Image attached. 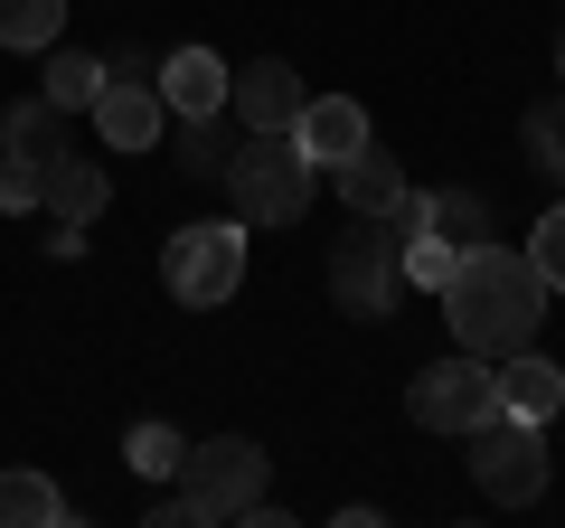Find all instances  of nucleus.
<instances>
[{"instance_id":"obj_1","label":"nucleus","mask_w":565,"mask_h":528,"mask_svg":"<svg viewBox=\"0 0 565 528\" xmlns=\"http://www.w3.org/2000/svg\"><path fill=\"white\" fill-rule=\"evenodd\" d=\"M444 321L471 359H509V349H537L546 321V274L519 255V245H462L444 274Z\"/></svg>"},{"instance_id":"obj_2","label":"nucleus","mask_w":565,"mask_h":528,"mask_svg":"<svg viewBox=\"0 0 565 528\" xmlns=\"http://www.w3.org/2000/svg\"><path fill=\"white\" fill-rule=\"evenodd\" d=\"M217 189L236 199L245 226H292V218L311 208V161L292 151V133H245Z\"/></svg>"},{"instance_id":"obj_3","label":"nucleus","mask_w":565,"mask_h":528,"mask_svg":"<svg viewBox=\"0 0 565 528\" xmlns=\"http://www.w3.org/2000/svg\"><path fill=\"white\" fill-rule=\"evenodd\" d=\"M161 284H170V303H189V311L236 303V293H245V218L180 226V236L161 245Z\"/></svg>"},{"instance_id":"obj_4","label":"nucleus","mask_w":565,"mask_h":528,"mask_svg":"<svg viewBox=\"0 0 565 528\" xmlns=\"http://www.w3.org/2000/svg\"><path fill=\"white\" fill-rule=\"evenodd\" d=\"M255 500H264V444H255V434L189 444V463H180V519L217 528V519H245Z\"/></svg>"},{"instance_id":"obj_5","label":"nucleus","mask_w":565,"mask_h":528,"mask_svg":"<svg viewBox=\"0 0 565 528\" xmlns=\"http://www.w3.org/2000/svg\"><path fill=\"white\" fill-rule=\"evenodd\" d=\"M396 236H386V218H349L340 236H330V303L349 311V321H386L396 311Z\"/></svg>"},{"instance_id":"obj_6","label":"nucleus","mask_w":565,"mask_h":528,"mask_svg":"<svg viewBox=\"0 0 565 528\" xmlns=\"http://www.w3.org/2000/svg\"><path fill=\"white\" fill-rule=\"evenodd\" d=\"M405 415H415L424 434H471L500 415V378H490V359H471V349H452V359L415 368V387H405Z\"/></svg>"},{"instance_id":"obj_7","label":"nucleus","mask_w":565,"mask_h":528,"mask_svg":"<svg viewBox=\"0 0 565 528\" xmlns=\"http://www.w3.org/2000/svg\"><path fill=\"white\" fill-rule=\"evenodd\" d=\"M462 444H471V482H481V500H500V509L546 500V425L490 415V425H471Z\"/></svg>"},{"instance_id":"obj_8","label":"nucleus","mask_w":565,"mask_h":528,"mask_svg":"<svg viewBox=\"0 0 565 528\" xmlns=\"http://www.w3.org/2000/svg\"><path fill=\"white\" fill-rule=\"evenodd\" d=\"M85 114H95V133L114 151H151V142H161V123H170V104H161L151 76H104V95L85 104Z\"/></svg>"},{"instance_id":"obj_9","label":"nucleus","mask_w":565,"mask_h":528,"mask_svg":"<svg viewBox=\"0 0 565 528\" xmlns=\"http://www.w3.org/2000/svg\"><path fill=\"white\" fill-rule=\"evenodd\" d=\"M226 114L245 123V133H292V114H302V76L282 57H255L245 76H226Z\"/></svg>"},{"instance_id":"obj_10","label":"nucleus","mask_w":565,"mask_h":528,"mask_svg":"<svg viewBox=\"0 0 565 528\" xmlns=\"http://www.w3.org/2000/svg\"><path fill=\"white\" fill-rule=\"evenodd\" d=\"M292 151H302L311 170H340L349 151H367V114L349 95H302V114H292Z\"/></svg>"},{"instance_id":"obj_11","label":"nucleus","mask_w":565,"mask_h":528,"mask_svg":"<svg viewBox=\"0 0 565 528\" xmlns=\"http://www.w3.org/2000/svg\"><path fill=\"white\" fill-rule=\"evenodd\" d=\"M490 378H500V415H519V425H546V415L565 406V368L537 359V349H509V359H490Z\"/></svg>"},{"instance_id":"obj_12","label":"nucleus","mask_w":565,"mask_h":528,"mask_svg":"<svg viewBox=\"0 0 565 528\" xmlns=\"http://www.w3.org/2000/svg\"><path fill=\"white\" fill-rule=\"evenodd\" d=\"M39 208H47L57 226H95L104 208H114V180H104V161L57 151V161H47V180H39Z\"/></svg>"},{"instance_id":"obj_13","label":"nucleus","mask_w":565,"mask_h":528,"mask_svg":"<svg viewBox=\"0 0 565 528\" xmlns=\"http://www.w3.org/2000/svg\"><path fill=\"white\" fill-rule=\"evenodd\" d=\"M151 85H161L170 114H226V57H217V47H180V57H161Z\"/></svg>"},{"instance_id":"obj_14","label":"nucleus","mask_w":565,"mask_h":528,"mask_svg":"<svg viewBox=\"0 0 565 528\" xmlns=\"http://www.w3.org/2000/svg\"><path fill=\"white\" fill-rule=\"evenodd\" d=\"M57 151H66V114H57L47 95H29V104L0 114V161H20V170H39V180H47Z\"/></svg>"},{"instance_id":"obj_15","label":"nucleus","mask_w":565,"mask_h":528,"mask_svg":"<svg viewBox=\"0 0 565 528\" xmlns=\"http://www.w3.org/2000/svg\"><path fill=\"white\" fill-rule=\"evenodd\" d=\"M340 199H349V218H386V208L405 199V161H386L377 142L349 151V161H340Z\"/></svg>"},{"instance_id":"obj_16","label":"nucleus","mask_w":565,"mask_h":528,"mask_svg":"<svg viewBox=\"0 0 565 528\" xmlns=\"http://www.w3.org/2000/svg\"><path fill=\"white\" fill-rule=\"evenodd\" d=\"M236 142H245V123H226V114H180V151H170V161H180L189 180H226Z\"/></svg>"},{"instance_id":"obj_17","label":"nucleus","mask_w":565,"mask_h":528,"mask_svg":"<svg viewBox=\"0 0 565 528\" xmlns=\"http://www.w3.org/2000/svg\"><path fill=\"white\" fill-rule=\"evenodd\" d=\"M57 519H66V490L47 472H29V463L0 472V528H57Z\"/></svg>"},{"instance_id":"obj_18","label":"nucleus","mask_w":565,"mask_h":528,"mask_svg":"<svg viewBox=\"0 0 565 528\" xmlns=\"http://www.w3.org/2000/svg\"><path fill=\"white\" fill-rule=\"evenodd\" d=\"M57 114H85V104L104 95V57L95 47H47V85H39Z\"/></svg>"},{"instance_id":"obj_19","label":"nucleus","mask_w":565,"mask_h":528,"mask_svg":"<svg viewBox=\"0 0 565 528\" xmlns=\"http://www.w3.org/2000/svg\"><path fill=\"white\" fill-rule=\"evenodd\" d=\"M424 226L444 245H481L490 236V199L481 189H424Z\"/></svg>"},{"instance_id":"obj_20","label":"nucleus","mask_w":565,"mask_h":528,"mask_svg":"<svg viewBox=\"0 0 565 528\" xmlns=\"http://www.w3.org/2000/svg\"><path fill=\"white\" fill-rule=\"evenodd\" d=\"M66 0H0V47H57Z\"/></svg>"},{"instance_id":"obj_21","label":"nucleus","mask_w":565,"mask_h":528,"mask_svg":"<svg viewBox=\"0 0 565 528\" xmlns=\"http://www.w3.org/2000/svg\"><path fill=\"white\" fill-rule=\"evenodd\" d=\"M122 463H132L141 482H180L189 434H170V425H132V434H122Z\"/></svg>"},{"instance_id":"obj_22","label":"nucleus","mask_w":565,"mask_h":528,"mask_svg":"<svg viewBox=\"0 0 565 528\" xmlns=\"http://www.w3.org/2000/svg\"><path fill=\"white\" fill-rule=\"evenodd\" d=\"M519 142H527V161H537L546 180H565V95L527 104V123H519Z\"/></svg>"},{"instance_id":"obj_23","label":"nucleus","mask_w":565,"mask_h":528,"mask_svg":"<svg viewBox=\"0 0 565 528\" xmlns=\"http://www.w3.org/2000/svg\"><path fill=\"white\" fill-rule=\"evenodd\" d=\"M452 255H462V245H444V236H434V226H424V236H405V245H396V264H405V284H424V293H444Z\"/></svg>"},{"instance_id":"obj_24","label":"nucleus","mask_w":565,"mask_h":528,"mask_svg":"<svg viewBox=\"0 0 565 528\" xmlns=\"http://www.w3.org/2000/svg\"><path fill=\"white\" fill-rule=\"evenodd\" d=\"M527 264L546 274V293H565V199L537 218V236H527Z\"/></svg>"},{"instance_id":"obj_25","label":"nucleus","mask_w":565,"mask_h":528,"mask_svg":"<svg viewBox=\"0 0 565 528\" xmlns=\"http://www.w3.org/2000/svg\"><path fill=\"white\" fill-rule=\"evenodd\" d=\"M0 208H39V170H20V161H0Z\"/></svg>"},{"instance_id":"obj_26","label":"nucleus","mask_w":565,"mask_h":528,"mask_svg":"<svg viewBox=\"0 0 565 528\" xmlns=\"http://www.w3.org/2000/svg\"><path fill=\"white\" fill-rule=\"evenodd\" d=\"M151 66H161L151 47H114V57H104V76H151Z\"/></svg>"},{"instance_id":"obj_27","label":"nucleus","mask_w":565,"mask_h":528,"mask_svg":"<svg viewBox=\"0 0 565 528\" xmlns=\"http://www.w3.org/2000/svg\"><path fill=\"white\" fill-rule=\"evenodd\" d=\"M556 76H565V39H556Z\"/></svg>"}]
</instances>
